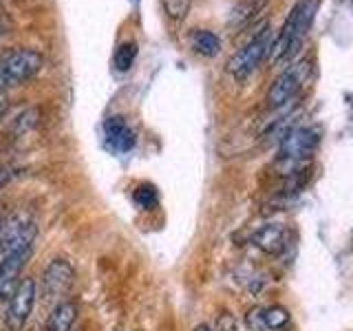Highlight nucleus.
<instances>
[{
	"instance_id": "obj_1",
	"label": "nucleus",
	"mask_w": 353,
	"mask_h": 331,
	"mask_svg": "<svg viewBox=\"0 0 353 331\" xmlns=\"http://www.w3.org/2000/svg\"><path fill=\"white\" fill-rule=\"evenodd\" d=\"M320 0H298L294 9L290 11V16L283 22L281 33L276 36V40L270 44V60H283L287 55H292L298 51V47L303 44L309 27H312L314 16L318 11Z\"/></svg>"
},
{
	"instance_id": "obj_2",
	"label": "nucleus",
	"mask_w": 353,
	"mask_h": 331,
	"mask_svg": "<svg viewBox=\"0 0 353 331\" xmlns=\"http://www.w3.org/2000/svg\"><path fill=\"white\" fill-rule=\"evenodd\" d=\"M42 55L36 49H0V93L5 88L29 82L42 69Z\"/></svg>"
},
{
	"instance_id": "obj_3",
	"label": "nucleus",
	"mask_w": 353,
	"mask_h": 331,
	"mask_svg": "<svg viewBox=\"0 0 353 331\" xmlns=\"http://www.w3.org/2000/svg\"><path fill=\"white\" fill-rule=\"evenodd\" d=\"M38 237V225L29 214L16 212L5 219L0 228V257L18 252H31L33 241Z\"/></svg>"
},
{
	"instance_id": "obj_4",
	"label": "nucleus",
	"mask_w": 353,
	"mask_h": 331,
	"mask_svg": "<svg viewBox=\"0 0 353 331\" xmlns=\"http://www.w3.org/2000/svg\"><path fill=\"white\" fill-rule=\"evenodd\" d=\"M309 71H312V62H309V60H301V62H296L294 66H290L287 71H283L270 86L268 106L279 110V108H283L287 104H292L294 97L298 95V91H301V86L309 77Z\"/></svg>"
},
{
	"instance_id": "obj_5",
	"label": "nucleus",
	"mask_w": 353,
	"mask_h": 331,
	"mask_svg": "<svg viewBox=\"0 0 353 331\" xmlns=\"http://www.w3.org/2000/svg\"><path fill=\"white\" fill-rule=\"evenodd\" d=\"M268 53H270V27L263 25V29L256 36L243 44V47L232 55L228 62V71L234 75L236 80H245L248 75L256 71V66Z\"/></svg>"
},
{
	"instance_id": "obj_6",
	"label": "nucleus",
	"mask_w": 353,
	"mask_h": 331,
	"mask_svg": "<svg viewBox=\"0 0 353 331\" xmlns=\"http://www.w3.org/2000/svg\"><path fill=\"white\" fill-rule=\"evenodd\" d=\"M38 298V283L33 276H27L18 283L14 294L9 296L7 312H5V327L9 331H22L27 325V320L36 307Z\"/></svg>"
},
{
	"instance_id": "obj_7",
	"label": "nucleus",
	"mask_w": 353,
	"mask_h": 331,
	"mask_svg": "<svg viewBox=\"0 0 353 331\" xmlns=\"http://www.w3.org/2000/svg\"><path fill=\"white\" fill-rule=\"evenodd\" d=\"M320 143V132L309 126H292L279 141L283 161H307Z\"/></svg>"
},
{
	"instance_id": "obj_8",
	"label": "nucleus",
	"mask_w": 353,
	"mask_h": 331,
	"mask_svg": "<svg viewBox=\"0 0 353 331\" xmlns=\"http://www.w3.org/2000/svg\"><path fill=\"white\" fill-rule=\"evenodd\" d=\"M75 281V270L66 259H53L42 272V296L47 301H58L71 290Z\"/></svg>"
},
{
	"instance_id": "obj_9",
	"label": "nucleus",
	"mask_w": 353,
	"mask_h": 331,
	"mask_svg": "<svg viewBox=\"0 0 353 331\" xmlns=\"http://www.w3.org/2000/svg\"><path fill=\"white\" fill-rule=\"evenodd\" d=\"M31 252H18V254H5L0 257V301H9V296L14 294L18 287L20 272L27 265V259Z\"/></svg>"
},
{
	"instance_id": "obj_10",
	"label": "nucleus",
	"mask_w": 353,
	"mask_h": 331,
	"mask_svg": "<svg viewBox=\"0 0 353 331\" xmlns=\"http://www.w3.org/2000/svg\"><path fill=\"white\" fill-rule=\"evenodd\" d=\"M104 137L108 148L115 152H128L137 141L135 130L130 128V124L121 115H110L104 121Z\"/></svg>"
},
{
	"instance_id": "obj_11",
	"label": "nucleus",
	"mask_w": 353,
	"mask_h": 331,
	"mask_svg": "<svg viewBox=\"0 0 353 331\" xmlns=\"http://www.w3.org/2000/svg\"><path fill=\"white\" fill-rule=\"evenodd\" d=\"M254 248H259L265 254H272V257H279L287 248V232L279 223H268L261 230H256L252 234Z\"/></svg>"
},
{
	"instance_id": "obj_12",
	"label": "nucleus",
	"mask_w": 353,
	"mask_h": 331,
	"mask_svg": "<svg viewBox=\"0 0 353 331\" xmlns=\"http://www.w3.org/2000/svg\"><path fill=\"white\" fill-rule=\"evenodd\" d=\"M77 320V305L73 301H60L47 318L44 331H73Z\"/></svg>"
},
{
	"instance_id": "obj_13",
	"label": "nucleus",
	"mask_w": 353,
	"mask_h": 331,
	"mask_svg": "<svg viewBox=\"0 0 353 331\" xmlns=\"http://www.w3.org/2000/svg\"><path fill=\"white\" fill-rule=\"evenodd\" d=\"M192 47L196 53L201 55H208V58H212V55H216L221 51V40L216 33L208 31V29H196L192 33Z\"/></svg>"
},
{
	"instance_id": "obj_14",
	"label": "nucleus",
	"mask_w": 353,
	"mask_h": 331,
	"mask_svg": "<svg viewBox=\"0 0 353 331\" xmlns=\"http://www.w3.org/2000/svg\"><path fill=\"white\" fill-rule=\"evenodd\" d=\"M137 58V42H121L119 47L115 49V55H113V62H115V69L117 71H128L132 62Z\"/></svg>"
},
{
	"instance_id": "obj_15",
	"label": "nucleus",
	"mask_w": 353,
	"mask_h": 331,
	"mask_svg": "<svg viewBox=\"0 0 353 331\" xmlns=\"http://www.w3.org/2000/svg\"><path fill=\"white\" fill-rule=\"evenodd\" d=\"M290 325V312L281 305H272V307H265V327L279 331L283 327Z\"/></svg>"
},
{
	"instance_id": "obj_16",
	"label": "nucleus",
	"mask_w": 353,
	"mask_h": 331,
	"mask_svg": "<svg viewBox=\"0 0 353 331\" xmlns=\"http://www.w3.org/2000/svg\"><path fill=\"white\" fill-rule=\"evenodd\" d=\"M132 201H135L137 208H141V210H152L154 205H157L159 197H157V190H154V185L141 183L135 188V192H132Z\"/></svg>"
},
{
	"instance_id": "obj_17",
	"label": "nucleus",
	"mask_w": 353,
	"mask_h": 331,
	"mask_svg": "<svg viewBox=\"0 0 353 331\" xmlns=\"http://www.w3.org/2000/svg\"><path fill=\"white\" fill-rule=\"evenodd\" d=\"M245 327L250 331H265V307H252L245 314Z\"/></svg>"
},
{
	"instance_id": "obj_18",
	"label": "nucleus",
	"mask_w": 353,
	"mask_h": 331,
	"mask_svg": "<svg viewBox=\"0 0 353 331\" xmlns=\"http://www.w3.org/2000/svg\"><path fill=\"white\" fill-rule=\"evenodd\" d=\"M163 7H165V11H168V16L183 18L188 7H190V0H163Z\"/></svg>"
},
{
	"instance_id": "obj_19",
	"label": "nucleus",
	"mask_w": 353,
	"mask_h": 331,
	"mask_svg": "<svg viewBox=\"0 0 353 331\" xmlns=\"http://www.w3.org/2000/svg\"><path fill=\"white\" fill-rule=\"evenodd\" d=\"M216 331H234V318L230 314H223L216 323Z\"/></svg>"
},
{
	"instance_id": "obj_20",
	"label": "nucleus",
	"mask_w": 353,
	"mask_h": 331,
	"mask_svg": "<svg viewBox=\"0 0 353 331\" xmlns=\"http://www.w3.org/2000/svg\"><path fill=\"white\" fill-rule=\"evenodd\" d=\"M7 108H9V97L5 93H0V117L7 113Z\"/></svg>"
},
{
	"instance_id": "obj_21",
	"label": "nucleus",
	"mask_w": 353,
	"mask_h": 331,
	"mask_svg": "<svg viewBox=\"0 0 353 331\" xmlns=\"http://www.w3.org/2000/svg\"><path fill=\"white\" fill-rule=\"evenodd\" d=\"M194 331H214L210 325H199V327H194Z\"/></svg>"
},
{
	"instance_id": "obj_22",
	"label": "nucleus",
	"mask_w": 353,
	"mask_h": 331,
	"mask_svg": "<svg viewBox=\"0 0 353 331\" xmlns=\"http://www.w3.org/2000/svg\"><path fill=\"white\" fill-rule=\"evenodd\" d=\"M0 228H3V219H0Z\"/></svg>"
},
{
	"instance_id": "obj_23",
	"label": "nucleus",
	"mask_w": 353,
	"mask_h": 331,
	"mask_svg": "<svg viewBox=\"0 0 353 331\" xmlns=\"http://www.w3.org/2000/svg\"><path fill=\"white\" fill-rule=\"evenodd\" d=\"M0 3H3V0H0Z\"/></svg>"
}]
</instances>
